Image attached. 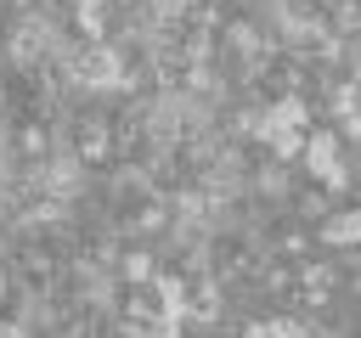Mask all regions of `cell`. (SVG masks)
Listing matches in <instances>:
<instances>
[{
  "label": "cell",
  "mask_w": 361,
  "mask_h": 338,
  "mask_svg": "<svg viewBox=\"0 0 361 338\" xmlns=\"http://www.w3.org/2000/svg\"><path fill=\"white\" fill-rule=\"evenodd\" d=\"M158 304H164V315H158L164 332L186 327V304H192V299H186V282H180V276H158Z\"/></svg>",
  "instance_id": "7a4b0ae2"
},
{
  "label": "cell",
  "mask_w": 361,
  "mask_h": 338,
  "mask_svg": "<svg viewBox=\"0 0 361 338\" xmlns=\"http://www.w3.org/2000/svg\"><path fill=\"white\" fill-rule=\"evenodd\" d=\"M355 242H361V208H344V214L322 220V248H355Z\"/></svg>",
  "instance_id": "3957f363"
},
{
  "label": "cell",
  "mask_w": 361,
  "mask_h": 338,
  "mask_svg": "<svg viewBox=\"0 0 361 338\" xmlns=\"http://www.w3.org/2000/svg\"><path fill=\"white\" fill-rule=\"evenodd\" d=\"M305 169H310L327 192H338V186L350 180V169H344V158H338V135H333V130L305 135Z\"/></svg>",
  "instance_id": "6da1fadb"
},
{
  "label": "cell",
  "mask_w": 361,
  "mask_h": 338,
  "mask_svg": "<svg viewBox=\"0 0 361 338\" xmlns=\"http://www.w3.org/2000/svg\"><path fill=\"white\" fill-rule=\"evenodd\" d=\"M259 135H265V141H271V146H276L282 158H293V152H305V130H259Z\"/></svg>",
  "instance_id": "5b68a950"
},
{
  "label": "cell",
  "mask_w": 361,
  "mask_h": 338,
  "mask_svg": "<svg viewBox=\"0 0 361 338\" xmlns=\"http://www.w3.org/2000/svg\"><path fill=\"white\" fill-rule=\"evenodd\" d=\"M147 276H152V254L147 248H130L124 254V282H147Z\"/></svg>",
  "instance_id": "8992f818"
},
{
  "label": "cell",
  "mask_w": 361,
  "mask_h": 338,
  "mask_svg": "<svg viewBox=\"0 0 361 338\" xmlns=\"http://www.w3.org/2000/svg\"><path fill=\"white\" fill-rule=\"evenodd\" d=\"M79 152H85V163H96V158L107 152V130H85V141H79Z\"/></svg>",
  "instance_id": "52a82bcc"
},
{
  "label": "cell",
  "mask_w": 361,
  "mask_h": 338,
  "mask_svg": "<svg viewBox=\"0 0 361 338\" xmlns=\"http://www.w3.org/2000/svg\"><path fill=\"white\" fill-rule=\"evenodd\" d=\"M305 124H310V107L299 96H282V101H271V113H265L259 130H305Z\"/></svg>",
  "instance_id": "277c9868"
},
{
  "label": "cell",
  "mask_w": 361,
  "mask_h": 338,
  "mask_svg": "<svg viewBox=\"0 0 361 338\" xmlns=\"http://www.w3.org/2000/svg\"><path fill=\"white\" fill-rule=\"evenodd\" d=\"M73 6H102V0H73Z\"/></svg>",
  "instance_id": "ba28073f"
}]
</instances>
